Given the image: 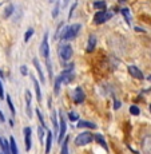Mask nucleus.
I'll return each mask as SVG.
<instances>
[{
	"instance_id": "obj_1",
	"label": "nucleus",
	"mask_w": 151,
	"mask_h": 154,
	"mask_svg": "<svg viewBox=\"0 0 151 154\" xmlns=\"http://www.w3.org/2000/svg\"><path fill=\"white\" fill-rule=\"evenodd\" d=\"M80 27H82L80 24H74V26L67 27L66 29H63V32H62V39H63V40H72V39H75V36L78 35Z\"/></svg>"
},
{
	"instance_id": "obj_2",
	"label": "nucleus",
	"mask_w": 151,
	"mask_h": 154,
	"mask_svg": "<svg viewBox=\"0 0 151 154\" xmlns=\"http://www.w3.org/2000/svg\"><path fill=\"white\" fill-rule=\"evenodd\" d=\"M94 138H95V135L88 133V131L80 133V134L75 138V145L76 146H86V145H88L90 142H92Z\"/></svg>"
},
{
	"instance_id": "obj_3",
	"label": "nucleus",
	"mask_w": 151,
	"mask_h": 154,
	"mask_svg": "<svg viewBox=\"0 0 151 154\" xmlns=\"http://www.w3.org/2000/svg\"><path fill=\"white\" fill-rule=\"evenodd\" d=\"M59 56H60V59L64 60V62L70 60L71 56H72V47H71L70 44H63V46H60Z\"/></svg>"
},
{
	"instance_id": "obj_4",
	"label": "nucleus",
	"mask_w": 151,
	"mask_h": 154,
	"mask_svg": "<svg viewBox=\"0 0 151 154\" xmlns=\"http://www.w3.org/2000/svg\"><path fill=\"white\" fill-rule=\"evenodd\" d=\"M111 17V14L110 12H106V11H99V12L95 14V16H94V23L95 24H103V23H106L108 19Z\"/></svg>"
},
{
	"instance_id": "obj_5",
	"label": "nucleus",
	"mask_w": 151,
	"mask_h": 154,
	"mask_svg": "<svg viewBox=\"0 0 151 154\" xmlns=\"http://www.w3.org/2000/svg\"><path fill=\"white\" fill-rule=\"evenodd\" d=\"M40 55L43 56L44 59H48L50 56V47H48V34L44 35L43 40H41L40 44Z\"/></svg>"
},
{
	"instance_id": "obj_6",
	"label": "nucleus",
	"mask_w": 151,
	"mask_h": 154,
	"mask_svg": "<svg viewBox=\"0 0 151 154\" xmlns=\"http://www.w3.org/2000/svg\"><path fill=\"white\" fill-rule=\"evenodd\" d=\"M59 123H60V127H59V135H58V142L60 143L63 141L64 135H66V130H67V123L64 121V115L60 112V117H59Z\"/></svg>"
},
{
	"instance_id": "obj_7",
	"label": "nucleus",
	"mask_w": 151,
	"mask_h": 154,
	"mask_svg": "<svg viewBox=\"0 0 151 154\" xmlns=\"http://www.w3.org/2000/svg\"><path fill=\"white\" fill-rule=\"evenodd\" d=\"M84 99H86V95H84V93H83L82 87H76L75 90H74V100H75V103L80 105V103L84 102Z\"/></svg>"
},
{
	"instance_id": "obj_8",
	"label": "nucleus",
	"mask_w": 151,
	"mask_h": 154,
	"mask_svg": "<svg viewBox=\"0 0 151 154\" xmlns=\"http://www.w3.org/2000/svg\"><path fill=\"white\" fill-rule=\"evenodd\" d=\"M142 152L143 154H151V135H146L142 140Z\"/></svg>"
},
{
	"instance_id": "obj_9",
	"label": "nucleus",
	"mask_w": 151,
	"mask_h": 154,
	"mask_svg": "<svg viewBox=\"0 0 151 154\" xmlns=\"http://www.w3.org/2000/svg\"><path fill=\"white\" fill-rule=\"evenodd\" d=\"M127 71H128L130 75L134 76L135 79H139V81H143V79H144L143 74H142V71L139 70L138 67H135V66H128V69H127Z\"/></svg>"
},
{
	"instance_id": "obj_10",
	"label": "nucleus",
	"mask_w": 151,
	"mask_h": 154,
	"mask_svg": "<svg viewBox=\"0 0 151 154\" xmlns=\"http://www.w3.org/2000/svg\"><path fill=\"white\" fill-rule=\"evenodd\" d=\"M96 47V36L94 34H91L90 36H88V42H87V52H92L94 50H95Z\"/></svg>"
},
{
	"instance_id": "obj_11",
	"label": "nucleus",
	"mask_w": 151,
	"mask_h": 154,
	"mask_svg": "<svg viewBox=\"0 0 151 154\" xmlns=\"http://www.w3.org/2000/svg\"><path fill=\"white\" fill-rule=\"evenodd\" d=\"M24 140H26V150H31V129L24 127Z\"/></svg>"
},
{
	"instance_id": "obj_12",
	"label": "nucleus",
	"mask_w": 151,
	"mask_h": 154,
	"mask_svg": "<svg viewBox=\"0 0 151 154\" xmlns=\"http://www.w3.org/2000/svg\"><path fill=\"white\" fill-rule=\"evenodd\" d=\"M32 83H34V87H35V94H36V100L38 102H41V91H40V86L38 83L36 78L32 76Z\"/></svg>"
},
{
	"instance_id": "obj_13",
	"label": "nucleus",
	"mask_w": 151,
	"mask_h": 154,
	"mask_svg": "<svg viewBox=\"0 0 151 154\" xmlns=\"http://www.w3.org/2000/svg\"><path fill=\"white\" fill-rule=\"evenodd\" d=\"M26 103H27V115L28 118H32V111H31V91H26Z\"/></svg>"
},
{
	"instance_id": "obj_14",
	"label": "nucleus",
	"mask_w": 151,
	"mask_h": 154,
	"mask_svg": "<svg viewBox=\"0 0 151 154\" xmlns=\"http://www.w3.org/2000/svg\"><path fill=\"white\" fill-rule=\"evenodd\" d=\"M62 83H63V79H62V76L59 75L58 78L55 79V82H54V94H55V95H59V93H60Z\"/></svg>"
},
{
	"instance_id": "obj_15",
	"label": "nucleus",
	"mask_w": 151,
	"mask_h": 154,
	"mask_svg": "<svg viewBox=\"0 0 151 154\" xmlns=\"http://www.w3.org/2000/svg\"><path fill=\"white\" fill-rule=\"evenodd\" d=\"M52 138H54V134H52V131H48V133H47V140H46V154H48L50 150H51Z\"/></svg>"
},
{
	"instance_id": "obj_16",
	"label": "nucleus",
	"mask_w": 151,
	"mask_h": 154,
	"mask_svg": "<svg viewBox=\"0 0 151 154\" xmlns=\"http://www.w3.org/2000/svg\"><path fill=\"white\" fill-rule=\"evenodd\" d=\"M78 127H86V129H96V125L94 122H90V121H79L78 125H76Z\"/></svg>"
},
{
	"instance_id": "obj_17",
	"label": "nucleus",
	"mask_w": 151,
	"mask_h": 154,
	"mask_svg": "<svg viewBox=\"0 0 151 154\" xmlns=\"http://www.w3.org/2000/svg\"><path fill=\"white\" fill-rule=\"evenodd\" d=\"M56 111L54 110L51 114V121H52V125H54V131L55 133H59V127H60V123L58 122V117H56Z\"/></svg>"
},
{
	"instance_id": "obj_18",
	"label": "nucleus",
	"mask_w": 151,
	"mask_h": 154,
	"mask_svg": "<svg viewBox=\"0 0 151 154\" xmlns=\"http://www.w3.org/2000/svg\"><path fill=\"white\" fill-rule=\"evenodd\" d=\"M0 146H2V149H3V152H4V154H11L10 143H8L5 140H3L2 137H0Z\"/></svg>"
},
{
	"instance_id": "obj_19",
	"label": "nucleus",
	"mask_w": 151,
	"mask_h": 154,
	"mask_svg": "<svg viewBox=\"0 0 151 154\" xmlns=\"http://www.w3.org/2000/svg\"><path fill=\"white\" fill-rule=\"evenodd\" d=\"M94 140H95V141H96V143H99L100 146L103 147V149H106V150L108 149V147H107V143H106V141H104V138H103V135H102V134H96Z\"/></svg>"
},
{
	"instance_id": "obj_20",
	"label": "nucleus",
	"mask_w": 151,
	"mask_h": 154,
	"mask_svg": "<svg viewBox=\"0 0 151 154\" xmlns=\"http://www.w3.org/2000/svg\"><path fill=\"white\" fill-rule=\"evenodd\" d=\"M34 64H35V67H36V71H38V74H39V76H40V81L44 83V75H43V71H41V67H40V64H39V60H38L36 58L34 59Z\"/></svg>"
},
{
	"instance_id": "obj_21",
	"label": "nucleus",
	"mask_w": 151,
	"mask_h": 154,
	"mask_svg": "<svg viewBox=\"0 0 151 154\" xmlns=\"http://www.w3.org/2000/svg\"><path fill=\"white\" fill-rule=\"evenodd\" d=\"M10 149H11V154H19L17 153V146H16V142H15L14 137L10 138Z\"/></svg>"
},
{
	"instance_id": "obj_22",
	"label": "nucleus",
	"mask_w": 151,
	"mask_h": 154,
	"mask_svg": "<svg viewBox=\"0 0 151 154\" xmlns=\"http://www.w3.org/2000/svg\"><path fill=\"white\" fill-rule=\"evenodd\" d=\"M68 137H66L64 140V143L62 145V154H68Z\"/></svg>"
},
{
	"instance_id": "obj_23",
	"label": "nucleus",
	"mask_w": 151,
	"mask_h": 154,
	"mask_svg": "<svg viewBox=\"0 0 151 154\" xmlns=\"http://www.w3.org/2000/svg\"><path fill=\"white\" fill-rule=\"evenodd\" d=\"M94 7H95L96 8V10H104V8H106V3L104 2H95V3H94Z\"/></svg>"
},
{
	"instance_id": "obj_24",
	"label": "nucleus",
	"mask_w": 151,
	"mask_h": 154,
	"mask_svg": "<svg viewBox=\"0 0 151 154\" xmlns=\"http://www.w3.org/2000/svg\"><path fill=\"white\" fill-rule=\"evenodd\" d=\"M34 32H35L34 28H28V29H27V32H26V35H24V42H28L29 38L34 35Z\"/></svg>"
},
{
	"instance_id": "obj_25",
	"label": "nucleus",
	"mask_w": 151,
	"mask_h": 154,
	"mask_svg": "<svg viewBox=\"0 0 151 154\" xmlns=\"http://www.w3.org/2000/svg\"><path fill=\"white\" fill-rule=\"evenodd\" d=\"M130 112H131L132 115H139V114H140V110H139V107H138V106L132 105L131 107H130Z\"/></svg>"
},
{
	"instance_id": "obj_26",
	"label": "nucleus",
	"mask_w": 151,
	"mask_h": 154,
	"mask_svg": "<svg viewBox=\"0 0 151 154\" xmlns=\"http://www.w3.org/2000/svg\"><path fill=\"white\" fill-rule=\"evenodd\" d=\"M35 112H36V115H38V118H39V121H40V123L43 125V127H46V122H44V118H43V114L40 112L39 109H36L35 110Z\"/></svg>"
},
{
	"instance_id": "obj_27",
	"label": "nucleus",
	"mask_w": 151,
	"mask_h": 154,
	"mask_svg": "<svg viewBox=\"0 0 151 154\" xmlns=\"http://www.w3.org/2000/svg\"><path fill=\"white\" fill-rule=\"evenodd\" d=\"M68 118H70V121L75 122V121H79V114H76V112L71 111V112H68Z\"/></svg>"
},
{
	"instance_id": "obj_28",
	"label": "nucleus",
	"mask_w": 151,
	"mask_h": 154,
	"mask_svg": "<svg viewBox=\"0 0 151 154\" xmlns=\"http://www.w3.org/2000/svg\"><path fill=\"white\" fill-rule=\"evenodd\" d=\"M7 103H8V107H10V110H11V112L15 115V107H14V105H12V100H11V97L10 95H7Z\"/></svg>"
},
{
	"instance_id": "obj_29",
	"label": "nucleus",
	"mask_w": 151,
	"mask_h": 154,
	"mask_svg": "<svg viewBox=\"0 0 151 154\" xmlns=\"http://www.w3.org/2000/svg\"><path fill=\"white\" fill-rule=\"evenodd\" d=\"M59 8H60V7H59V3L56 2V3H55L54 10H52V17H56V16H58V14H59Z\"/></svg>"
},
{
	"instance_id": "obj_30",
	"label": "nucleus",
	"mask_w": 151,
	"mask_h": 154,
	"mask_svg": "<svg viewBox=\"0 0 151 154\" xmlns=\"http://www.w3.org/2000/svg\"><path fill=\"white\" fill-rule=\"evenodd\" d=\"M44 127H39V129H38V134H39V140H40V142L41 143H43V138H44Z\"/></svg>"
},
{
	"instance_id": "obj_31",
	"label": "nucleus",
	"mask_w": 151,
	"mask_h": 154,
	"mask_svg": "<svg viewBox=\"0 0 151 154\" xmlns=\"http://www.w3.org/2000/svg\"><path fill=\"white\" fill-rule=\"evenodd\" d=\"M12 12H14V7H12V5H8L7 10H5V12H4V16H5V17H8Z\"/></svg>"
},
{
	"instance_id": "obj_32",
	"label": "nucleus",
	"mask_w": 151,
	"mask_h": 154,
	"mask_svg": "<svg viewBox=\"0 0 151 154\" xmlns=\"http://www.w3.org/2000/svg\"><path fill=\"white\" fill-rule=\"evenodd\" d=\"M122 14L124 15V16H126V20H127V22L130 23V20H131V19H130V12H128V10H126V8H124V10H122Z\"/></svg>"
},
{
	"instance_id": "obj_33",
	"label": "nucleus",
	"mask_w": 151,
	"mask_h": 154,
	"mask_svg": "<svg viewBox=\"0 0 151 154\" xmlns=\"http://www.w3.org/2000/svg\"><path fill=\"white\" fill-rule=\"evenodd\" d=\"M4 98V88H3V85H2V81H0V99Z\"/></svg>"
},
{
	"instance_id": "obj_34",
	"label": "nucleus",
	"mask_w": 151,
	"mask_h": 154,
	"mask_svg": "<svg viewBox=\"0 0 151 154\" xmlns=\"http://www.w3.org/2000/svg\"><path fill=\"white\" fill-rule=\"evenodd\" d=\"M75 8H76V3H74V4L71 5V11H70V17H68V19L72 17V12H74V10H75Z\"/></svg>"
},
{
	"instance_id": "obj_35",
	"label": "nucleus",
	"mask_w": 151,
	"mask_h": 154,
	"mask_svg": "<svg viewBox=\"0 0 151 154\" xmlns=\"http://www.w3.org/2000/svg\"><path fill=\"white\" fill-rule=\"evenodd\" d=\"M20 70H22L23 75H27V67H26V66H22V69H20Z\"/></svg>"
},
{
	"instance_id": "obj_36",
	"label": "nucleus",
	"mask_w": 151,
	"mask_h": 154,
	"mask_svg": "<svg viewBox=\"0 0 151 154\" xmlns=\"http://www.w3.org/2000/svg\"><path fill=\"white\" fill-rule=\"evenodd\" d=\"M120 107V102L119 100H115V105H114V109L116 110V109H119Z\"/></svg>"
},
{
	"instance_id": "obj_37",
	"label": "nucleus",
	"mask_w": 151,
	"mask_h": 154,
	"mask_svg": "<svg viewBox=\"0 0 151 154\" xmlns=\"http://www.w3.org/2000/svg\"><path fill=\"white\" fill-rule=\"evenodd\" d=\"M0 121H2V122H4V121H5V118H4V115H3L2 111H0Z\"/></svg>"
},
{
	"instance_id": "obj_38",
	"label": "nucleus",
	"mask_w": 151,
	"mask_h": 154,
	"mask_svg": "<svg viewBox=\"0 0 151 154\" xmlns=\"http://www.w3.org/2000/svg\"><path fill=\"white\" fill-rule=\"evenodd\" d=\"M147 79H149V82H151V75H149V78H147Z\"/></svg>"
},
{
	"instance_id": "obj_39",
	"label": "nucleus",
	"mask_w": 151,
	"mask_h": 154,
	"mask_svg": "<svg viewBox=\"0 0 151 154\" xmlns=\"http://www.w3.org/2000/svg\"><path fill=\"white\" fill-rule=\"evenodd\" d=\"M50 2H51V3H54V2H58V0H50Z\"/></svg>"
},
{
	"instance_id": "obj_40",
	"label": "nucleus",
	"mask_w": 151,
	"mask_h": 154,
	"mask_svg": "<svg viewBox=\"0 0 151 154\" xmlns=\"http://www.w3.org/2000/svg\"><path fill=\"white\" fill-rule=\"evenodd\" d=\"M149 109H150V112H151V105H150V107H149Z\"/></svg>"
}]
</instances>
